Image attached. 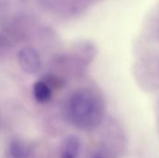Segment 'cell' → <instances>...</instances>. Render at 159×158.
Listing matches in <instances>:
<instances>
[{
	"label": "cell",
	"mask_w": 159,
	"mask_h": 158,
	"mask_svg": "<svg viewBox=\"0 0 159 158\" xmlns=\"http://www.w3.org/2000/svg\"><path fill=\"white\" fill-rule=\"evenodd\" d=\"M69 115L75 126L81 129L98 127L103 116V104L90 90L76 91L69 102Z\"/></svg>",
	"instance_id": "6da1fadb"
},
{
	"label": "cell",
	"mask_w": 159,
	"mask_h": 158,
	"mask_svg": "<svg viewBox=\"0 0 159 158\" xmlns=\"http://www.w3.org/2000/svg\"><path fill=\"white\" fill-rule=\"evenodd\" d=\"M18 59L21 70L26 74H35L41 67L40 56L38 52L31 47H22L19 52Z\"/></svg>",
	"instance_id": "7a4b0ae2"
},
{
	"label": "cell",
	"mask_w": 159,
	"mask_h": 158,
	"mask_svg": "<svg viewBox=\"0 0 159 158\" xmlns=\"http://www.w3.org/2000/svg\"><path fill=\"white\" fill-rule=\"evenodd\" d=\"M80 149V141L79 138L75 135L68 136L61 147V157L60 158H76Z\"/></svg>",
	"instance_id": "3957f363"
},
{
	"label": "cell",
	"mask_w": 159,
	"mask_h": 158,
	"mask_svg": "<svg viewBox=\"0 0 159 158\" xmlns=\"http://www.w3.org/2000/svg\"><path fill=\"white\" fill-rule=\"evenodd\" d=\"M30 147L20 140H13L8 146V154L11 158H28L30 156Z\"/></svg>",
	"instance_id": "277c9868"
},
{
	"label": "cell",
	"mask_w": 159,
	"mask_h": 158,
	"mask_svg": "<svg viewBox=\"0 0 159 158\" xmlns=\"http://www.w3.org/2000/svg\"><path fill=\"white\" fill-rule=\"evenodd\" d=\"M34 96L38 102H48L52 96L51 87L46 81H37L34 85Z\"/></svg>",
	"instance_id": "5b68a950"
},
{
	"label": "cell",
	"mask_w": 159,
	"mask_h": 158,
	"mask_svg": "<svg viewBox=\"0 0 159 158\" xmlns=\"http://www.w3.org/2000/svg\"><path fill=\"white\" fill-rule=\"evenodd\" d=\"M90 158H107V157H106V156H105L102 152L98 151V152H95L94 154H92V156H91V157Z\"/></svg>",
	"instance_id": "8992f818"
},
{
	"label": "cell",
	"mask_w": 159,
	"mask_h": 158,
	"mask_svg": "<svg viewBox=\"0 0 159 158\" xmlns=\"http://www.w3.org/2000/svg\"><path fill=\"white\" fill-rule=\"evenodd\" d=\"M2 47V43L0 42V47Z\"/></svg>",
	"instance_id": "52a82bcc"
}]
</instances>
